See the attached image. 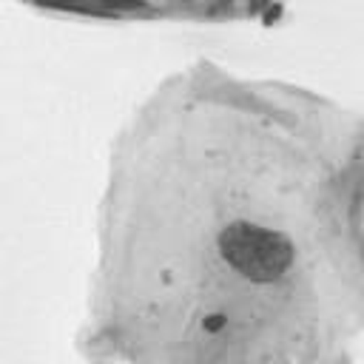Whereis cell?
Segmentation results:
<instances>
[{"mask_svg": "<svg viewBox=\"0 0 364 364\" xmlns=\"http://www.w3.org/2000/svg\"><path fill=\"white\" fill-rule=\"evenodd\" d=\"M222 259L250 282H276L293 264V242L270 228L253 222H230L219 239Z\"/></svg>", "mask_w": 364, "mask_h": 364, "instance_id": "cell-1", "label": "cell"}, {"mask_svg": "<svg viewBox=\"0 0 364 364\" xmlns=\"http://www.w3.org/2000/svg\"><path fill=\"white\" fill-rule=\"evenodd\" d=\"M225 324H228V318H225L222 313H210V316H205V318H202V327H205L208 333H219Z\"/></svg>", "mask_w": 364, "mask_h": 364, "instance_id": "cell-2", "label": "cell"}]
</instances>
